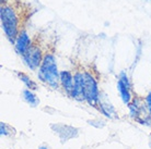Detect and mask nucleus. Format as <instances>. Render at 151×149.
<instances>
[{
    "label": "nucleus",
    "instance_id": "9d476101",
    "mask_svg": "<svg viewBox=\"0 0 151 149\" xmlns=\"http://www.w3.org/2000/svg\"><path fill=\"white\" fill-rule=\"evenodd\" d=\"M142 104H140V100L139 99H137V98H135L134 100H132V102H130V104H128V108H129V113H130V116H132V119H138V118H140V112H141V109H142V107H141Z\"/></svg>",
    "mask_w": 151,
    "mask_h": 149
},
{
    "label": "nucleus",
    "instance_id": "7ed1b4c3",
    "mask_svg": "<svg viewBox=\"0 0 151 149\" xmlns=\"http://www.w3.org/2000/svg\"><path fill=\"white\" fill-rule=\"evenodd\" d=\"M84 75V83H83V90H84V97L86 101L91 107L96 108L99 106L100 99V92H99L98 82L92 73L89 71H83Z\"/></svg>",
    "mask_w": 151,
    "mask_h": 149
},
{
    "label": "nucleus",
    "instance_id": "6e6552de",
    "mask_svg": "<svg viewBox=\"0 0 151 149\" xmlns=\"http://www.w3.org/2000/svg\"><path fill=\"white\" fill-rule=\"evenodd\" d=\"M99 109H100V111L102 112L104 116L110 118V119H113V118H116L117 116L114 107L111 104H109V101L106 100V99L105 101H103L101 98L99 99Z\"/></svg>",
    "mask_w": 151,
    "mask_h": 149
},
{
    "label": "nucleus",
    "instance_id": "dca6fc26",
    "mask_svg": "<svg viewBox=\"0 0 151 149\" xmlns=\"http://www.w3.org/2000/svg\"><path fill=\"white\" fill-rule=\"evenodd\" d=\"M38 149H48V148H47L46 146H40V147H38Z\"/></svg>",
    "mask_w": 151,
    "mask_h": 149
},
{
    "label": "nucleus",
    "instance_id": "1a4fd4ad",
    "mask_svg": "<svg viewBox=\"0 0 151 149\" xmlns=\"http://www.w3.org/2000/svg\"><path fill=\"white\" fill-rule=\"evenodd\" d=\"M117 90H118V93L121 95L122 100H123V102H124L125 104H129L132 102V94H130V89L127 88V87L122 83L121 79L117 81Z\"/></svg>",
    "mask_w": 151,
    "mask_h": 149
},
{
    "label": "nucleus",
    "instance_id": "2eb2a0df",
    "mask_svg": "<svg viewBox=\"0 0 151 149\" xmlns=\"http://www.w3.org/2000/svg\"><path fill=\"white\" fill-rule=\"evenodd\" d=\"M0 134L2 136H7L9 134V131H8V125L4 122L0 123Z\"/></svg>",
    "mask_w": 151,
    "mask_h": 149
},
{
    "label": "nucleus",
    "instance_id": "0eeeda50",
    "mask_svg": "<svg viewBox=\"0 0 151 149\" xmlns=\"http://www.w3.org/2000/svg\"><path fill=\"white\" fill-rule=\"evenodd\" d=\"M60 84L65 92L70 96L73 88V75L71 72L60 71Z\"/></svg>",
    "mask_w": 151,
    "mask_h": 149
},
{
    "label": "nucleus",
    "instance_id": "f8f14e48",
    "mask_svg": "<svg viewBox=\"0 0 151 149\" xmlns=\"http://www.w3.org/2000/svg\"><path fill=\"white\" fill-rule=\"evenodd\" d=\"M17 74H18L19 78L21 79V82H22L23 84L27 87V89L34 90V89L37 88V84H36L34 81H32V78H31L29 75L24 74V73H21V72H18Z\"/></svg>",
    "mask_w": 151,
    "mask_h": 149
},
{
    "label": "nucleus",
    "instance_id": "4468645a",
    "mask_svg": "<svg viewBox=\"0 0 151 149\" xmlns=\"http://www.w3.org/2000/svg\"><path fill=\"white\" fill-rule=\"evenodd\" d=\"M145 101H146V108H147L148 114H149V116L151 118V92L148 94V96L146 97Z\"/></svg>",
    "mask_w": 151,
    "mask_h": 149
},
{
    "label": "nucleus",
    "instance_id": "20e7f679",
    "mask_svg": "<svg viewBox=\"0 0 151 149\" xmlns=\"http://www.w3.org/2000/svg\"><path fill=\"white\" fill-rule=\"evenodd\" d=\"M43 58H44L43 50L37 43H32L27 52L22 56L24 64L32 71H36L37 69H40Z\"/></svg>",
    "mask_w": 151,
    "mask_h": 149
},
{
    "label": "nucleus",
    "instance_id": "39448f33",
    "mask_svg": "<svg viewBox=\"0 0 151 149\" xmlns=\"http://www.w3.org/2000/svg\"><path fill=\"white\" fill-rule=\"evenodd\" d=\"M83 83H84L83 71H76L73 74V88H72V93L70 95V97L77 101H86Z\"/></svg>",
    "mask_w": 151,
    "mask_h": 149
},
{
    "label": "nucleus",
    "instance_id": "f3484780",
    "mask_svg": "<svg viewBox=\"0 0 151 149\" xmlns=\"http://www.w3.org/2000/svg\"><path fill=\"white\" fill-rule=\"evenodd\" d=\"M2 2H4V4H6V2H7V0H2Z\"/></svg>",
    "mask_w": 151,
    "mask_h": 149
},
{
    "label": "nucleus",
    "instance_id": "ddd939ff",
    "mask_svg": "<svg viewBox=\"0 0 151 149\" xmlns=\"http://www.w3.org/2000/svg\"><path fill=\"white\" fill-rule=\"evenodd\" d=\"M118 79H121L122 83H123L127 88L130 89V82H129L128 76H127V74H126L125 72H121V74H119V78H118Z\"/></svg>",
    "mask_w": 151,
    "mask_h": 149
},
{
    "label": "nucleus",
    "instance_id": "f03ea898",
    "mask_svg": "<svg viewBox=\"0 0 151 149\" xmlns=\"http://www.w3.org/2000/svg\"><path fill=\"white\" fill-rule=\"evenodd\" d=\"M1 26L9 41L14 45L17 38L20 34V21L19 16L15 12V9L10 4H2L0 9Z\"/></svg>",
    "mask_w": 151,
    "mask_h": 149
},
{
    "label": "nucleus",
    "instance_id": "f257e3e1",
    "mask_svg": "<svg viewBox=\"0 0 151 149\" xmlns=\"http://www.w3.org/2000/svg\"><path fill=\"white\" fill-rule=\"evenodd\" d=\"M37 77L41 82L57 89L60 83V72L57 67L56 58L53 52H46L37 72Z\"/></svg>",
    "mask_w": 151,
    "mask_h": 149
},
{
    "label": "nucleus",
    "instance_id": "9b49d317",
    "mask_svg": "<svg viewBox=\"0 0 151 149\" xmlns=\"http://www.w3.org/2000/svg\"><path fill=\"white\" fill-rule=\"evenodd\" d=\"M22 96H23V99L27 101L29 104H31L32 107H36V106L40 104V99H38V98L36 97V95L32 93L30 89L23 90Z\"/></svg>",
    "mask_w": 151,
    "mask_h": 149
},
{
    "label": "nucleus",
    "instance_id": "423d86ee",
    "mask_svg": "<svg viewBox=\"0 0 151 149\" xmlns=\"http://www.w3.org/2000/svg\"><path fill=\"white\" fill-rule=\"evenodd\" d=\"M31 44H32V41H31L30 36L27 33V31H21L14 44V49L17 53L22 57L27 52V50L29 49Z\"/></svg>",
    "mask_w": 151,
    "mask_h": 149
}]
</instances>
